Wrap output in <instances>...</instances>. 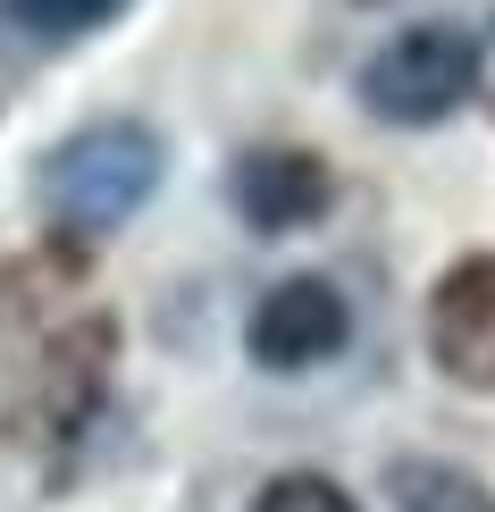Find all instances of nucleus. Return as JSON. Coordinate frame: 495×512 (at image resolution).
Segmentation results:
<instances>
[{
  "instance_id": "nucleus-1",
  "label": "nucleus",
  "mask_w": 495,
  "mask_h": 512,
  "mask_svg": "<svg viewBox=\"0 0 495 512\" xmlns=\"http://www.w3.org/2000/svg\"><path fill=\"white\" fill-rule=\"evenodd\" d=\"M160 135L143 118H93L76 126L68 143H51L42 152V210H51V227H68V236H110L126 227L143 202L160 194Z\"/></svg>"
},
{
  "instance_id": "nucleus-2",
  "label": "nucleus",
  "mask_w": 495,
  "mask_h": 512,
  "mask_svg": "<svg viewBox=\"0 0 495 512\" xmlns=\"http://www.w3.org/2000/svg\"><path fill=\"white\" fill-rule=\"evenodd\" d=\"M479 68H487L479 34L454 17H428V26H403L395 42L361 59V110L378 126H437L479 93Z\"/></svg>"
},
{
  "instance_id": "nucleus-10",
  "label": "nucleus",
  "mask_w": 495,
  "mask_h": 512,
  "mask_svg": "<svg viewBox=\"0 0 495 512\" xmlns=\"http://www.w3.org/2000/svg\"><path fill=\"white\" fill-rule=\"evenodd\" d=\"M361 9H386V0H361Z\"/></svg>"
},
{
  "instance_id": "nucleus-4",
  "label": "nucleus",
  "mask_w": 495,
  "mask_h": 512,
  "mask_svg": "<svg viewBox=\"0 0 495 512\" xmlns=\"http://www.w3.org/2000/svg\"><path fill=\"white\" fill-rule=\"evenodd\" d=\"M344 336H353V311H344V294L328 286V277H277L261 303H252V319H244L252 361H261V370H277V378L336 361Z\"/></svg>"
},
{
  "instance_id": "nucleus-3",
  "label": "nucleus",
  "mask_w": 495,
  "mask_h": 512,
  "mask_svg": "<svg viewBox=\"0 0 495 512\" xmlns=\"http://www.w3.org/2000/svg\"><path fill=\"white\" fill-rule=\"evenodd\" d=\"M110 353H118V328L110 319H68L51 328L42 345L26 353L9 387V437L17 445H68L84 420L101 412V387H110Z\"/></svg>"
},
{
  "instance_id": "nucleus-6",
  "label": "nucleus",
  "mask_w": 495,
  "mask_h": 512,
  "mask_svg": "<svg viewBox=\"0 0 495 512\" xmlns=\"http://www.w3.org/2000/svg\"><path fill=\"white\" fill-rule=\"evenodd\" d=\"M428 353L454 387L495 395V252H470L428 294Z\"/></svg>"
},
{
  "instance_id": "nucleus-5",
  "label": "nucleus",
  "mask_w": 495,
  "mask_h": 512,
  "mask_svg": "<svg viewBox=\"0 0 495 512\" xmlns=\"http://www.w3.org/2000/svg\"><path fill=\"white\" fill-rule=\"evenodd\" d=\"M227 202H235V219H244L252 236H303L311 219H328L336 177H328L319 152H303V143H261V152H244L227 168Z\"/></svg>"
},
{
  "instance_id": "nucleus-8",
  "label": "nucleus",
  "mask_w": 495,
  "mask_h": 512,
  "mask_svg": "<svg viewBox=\"0 0 495 512\" xmlns=\"http://www.w3.org/2000/svg\"><path fill=\"white\" fill-rule=\"evenodd\" d=\"M252 512H361L328 471H277L261 496H252Z\"/></svg>"
},
{
  "instance_id": "nucleus-7",
  "label": "nucleus",
  "mask_w": 495,
  "mask_h": 512,
  "mask_svg": "<svg viewBox=\"0 0 495 512\" xmlns=\"http://www.w3.org/2000/svg\"><path fill=\"white\" fill-rule=\"evenodd\" d=\"M386 496H395V512H495V487L470 479L462 462H437V454L386 462Z\"/></svg>"
},
{
  "instance_id": "nucleus-9",
  "label": "nucleus",
  "mask_w": 495,
  "mask_h": 512,
  "mask_svg": "<svg viewBox=\"0 0 495 512\" xmlns=\"http://www.w3.org/2000/svg\"><path fill=\"white\" fill-rule=\"evenodd\" d=\"M9 9H17V26L51 34V42H76V34L110 26V17L126 9V0H9Z\"/></svg>"
}]
</instances>
